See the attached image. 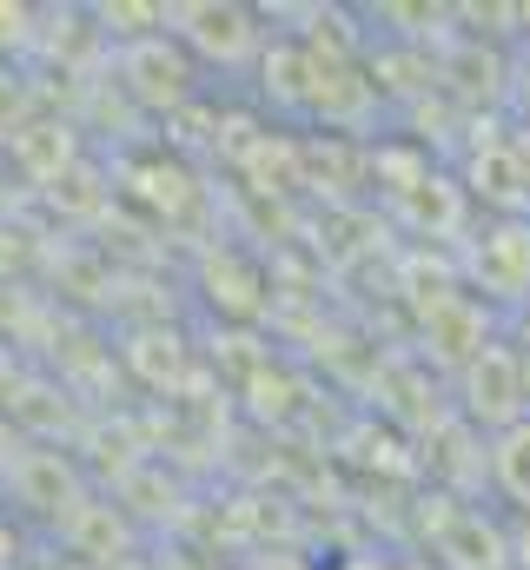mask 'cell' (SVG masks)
Masks as SVG:
<instances>
[{
	"label": "cell",
	"mask_w": 530,
	"mask_h": 570,
	"mask_svg": "<svg viewBox=\"0 0 530 570\" xmlns=\"http://www.w3.org/2000/svg\"><path fill=\"white\" fill-rule=\"evenodd\" d=\"M491 478H498V491L530 511V419H511V425L498 431V444H491Z\"/></svg>",
	"instance_id": "6da1fadb"
}]
</instances>
